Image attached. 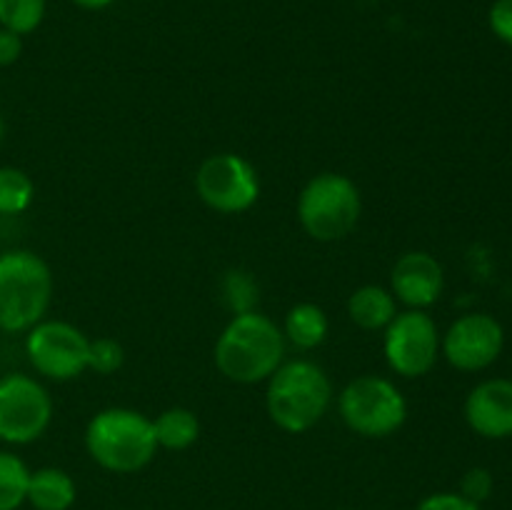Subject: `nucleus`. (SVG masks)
Here are the masks:
<instances>
[{"mask_svg":"<svg viewBox=\"0 0 512 510\" xmlns=\"http://www.w3.org/2000/svg\"><path fill=\"white\" fill-rule=\"evenodd\" d=\"M25 350L33 368L50 380H73L88 370L90 340L63 320H40L33 325Z\"/></svg>","mask_w":512,"mask_h":510,"instance_id":"9","label":"nucleus"},{"mask_svg":"<svg viewBox=\"0 0 512 510\" xmlns=\"http://www.w3.org/2000/svg\"><path fill=\"white\" fill-rule=\"evenodd\" d=\"M465 420L478 435L503 440L512 435V380L490 378L475 385L465 400Z\"/></svg>","mask_w":512,"mask_h":510,"instance_id":"13","label":"nucleus"},{"mask_svg":"<svg viewBox=\"0 0 512 510\" xmlns=\"http://www.w3.org/2000/svg\"><path fill=\"white\" fill-rule=\"evenodd\" d=\"M415 510H480V505L470 503L460 493H433L420 500Z\"/></svg>","mask_w":512,"mask_h":510,"instance_id":"25","label":"nucleus"},{"mask_svg":"<svg viewBox=\"0 0 512 510\" xmlns=\"http://www.w3.org/2000/svg\"><path fill=\"white\" fill-rule=\"evenodd\" d=\"M3 135H5V125H3V118H0V143H3Z\"/></svg>","mask_w":512,"mask_h":510,"instance_id":"28","label":"nucleus"},{"mask_svg":"<svg viewBox=\"0 0 512 510\" xmlns=\"http://www.w3.org/2000/svg\"><path fill=\"white\" fill-rule=\"evenodd\" d=\"M298 218L305 233L320 243L345 238L360 218L358 188L340 173L315 175L298 198Z\"/></svg>","mask_w":512,"mask_h":510,"instance_id":"5","label":"nucleus"},{"mask_svg":"<svg viewBox=\"0 0 512 510\" xmlns=\"http://www.w3.org/2000/svg\"><path fill=\"white\" fill-rule=\"evenodd\" d=\"M25 500L35 510H68L75 503V483L65 470L40 468L30 473Z\"/></svg>","mask_w":512,"mask_h":510,"instance_id":"14","label":"nucleus"},{"mask_svg":"<svg viewBox=\"0 0 512 510\" xmlns=\"http://www.w3.org/2000/svg\"><path fill=\"white\" fill-rule=\"evenodd\" d=\"M223 300L235 315L255 310V303H258V285H255L253 275L245 273V270H230L223 280Z\"/></svg>","mask_w":512,"mask_h":510,"instance_id":"21","label":"nucleus"},{"mask_svg":"<svg viewBox=\"0 0 512 510\" xmlns=\"http://www.w3.org/2000/svg\"><path fill=\"white\" fill-rule=\"evenodd\" d=\"M348 315L360 328L380 330L388 328L390 320L398 315V308H395V298L390 290L380 288V285H363L350 295Z\"/></svg>","mask_w":512,"mask_h":510,"instance_id":"15","label":"nucleus"},{"mask_svg":"<svg viewBox=\"0 0 512 510\" xmlns=\"http://www.w3.org/2000/svg\"><path fill=\"white\" fill-rule=\"evenodd\" d=\"M45 0H0V28L28 35L43 23Z\"/></svg>","mask_w":512,"mask_h":510,"instance_id":"20","label":"nucleus"},{"mask_svg":"<svg viewBox=\"0 0 512 510\" xmlns=\"http://www.w3.org/2000/svg\"><path fill=\"white\" fill-rule=\"evenodd\" d=\"M285 335L300 350H313L328 335V315L313 303H300L285 315Z\"/></svg>","mask_w":512,"mask_h":510,"instance_id":"16","label":"nucleus"},{"mask_svg":"<svg viewBox=\"0 0 512 510\" xmlns=\"http://www.w3.org/2000/svg\"><path fill=\"white\" fill-rule=\"evenodd\" d=\"M390 285H393L395 298L408 305L410 310L430 308L433 303H438L445 288L443 265L425 250L405 253L395 263Z\"/></svg>","mask_w":512,"mask_h":510,"instance_id":"12","label":"nucleus"},{"mask_svg":"<svg viewBox=\"0 0 512 510\" xmlns=\"http://www.w3.org/2000/svg\"><path fill=\"white\" fill-rule=\"evenodd\" d=\"M285 340L278 325L265 315H235L215 343V365L233 383L253 385L268 380L280 368Z\"/></svg>","mask_w":512,"mask_h":510,"instance_id":"1","label":"nucleus"},{"mask_svg":"<svg viewBox=\"0 0 512 510\" xmlns=\"http://www.w3.org/2000/svg\"><path fill=\"white\" fill-rule=\"evenodd\" d=\"M23 53V35L8 28H0V68H8Z\"/></svg>","mask_w":512,"mask_h":510,"instance_id":"26","label":"nucleus"},{"mask_svg":"<svg viewBox=\"0 0 512 510\" xmlns=\"http://www.w3.org/2000/svg\"><path fill=\"white\" fill-rule=\"evenodd\" d=\"M33 180L20 168H0V215H18L33 200Z\"/></svg>","mask_w":512,"mask_h":510,"instance_id":"19","label":"nucleus"},{"mask_svg":"<svg viewBox=\"0 0 512 510\" xmlns=\"http://www.w3.org/2000/svg\"><path fill=\"white\" fill-rule=\"evenodd\" d=\"M30 470L15 453L0 450V510H18L28 495Z\"/></svg>","mask_w":512,"mask_h":510,"instance_id":"18","label":"nucleus"},{"mask_svg":"<svg viewBox=\"0 0 512 510\" xmlns=\"http://www.w3.org/2000/svg\"><path fill=\"white\" fill-rule=\"evenodd\" d=\"M125 353L123 345L113 338H98L90 340V353H88V368L95 370L98 375H113L123 365Z\"/></svg>","mask_w":512,"mask_h":510,"instance_id":"22","label":"nucleus"},{"mask_svg":"<svg viewBox=\"0 0 512 510\" xmlns=\"http://www.w3.org/2000/svg\"><path fill=\"white\" fill-rule=\"evenodd\" d=\"M443 355L453 368L478 373L490 368L505 348V330L493 315L468 313L455 320L443 338Z\"/></svg>","mask_w":512,"mask_h":510,"instance_id":"11","label":"nucleus"},{"mask_svg":"<svg viewBox=\"0 0 512 510\" xmlns=\"http://www.w3.org/2000/svg\"><path fill=\"white\" fill-rule=\"evenodd\" d=\"M333 385L320 365L310 360H293L268 378V415L285 433H305L330 408Z\"/></svg>","mask_w":512,"mask_h":510,"instance_id":"3","label":"nucleus"},{"mask_svg":"<svg viewBox=\"0 0 512 510\" xmlns=\"http://www.w3.org/2000/svg\"><path fill=\"white\" fill-rule=\"evenodd\" d=\"M195 190L215 213L235 215L253 208L260 195V180L248 160L235 153H220L200 165Z\"/></svg>","mask_w":512,"mask_h":510,"instance_id":"8","label":"nucleus"},{"mask_svg":"<svg viewBox=\"0 0 512 510\" xmlns=\"http://www.w3.org/2000/svg\"><path fill=\"white\" fill-rule=\"evenodd\" d=\"M73 3L80 5V8H85V10H103V8H108L113 0H73Z\"/></svg>","mask_w":512,"mask_h":510,"instance_id":"27","label":"nucleus"},{"mask_svg":"<svg viewBox=\"0 0 512 510\" xmlns=\"http://www.w3.org/2000/svg\"><path fill=\"white\" fill-rule=\"evenodd\" d=\"M53 298L48 263L30 250L0 253V330L23 333L38 325Z\"/></svg>","mask_w":512,"mask_h":510,"instance_id":"4","label":"nucleus"},{"mask_svg":"<svg viewBox=\"0 0 512 510\" xmlns=\"http://www.w3.org/2000/svg\"><path fill=\"white\" fill-rule=\"evenodd\" d=\"M85 448L110 473H138L158 450L153 420L130 408L100 410L85 430Z\"/></svg>","mask_w":512,"mask_h":510,"instance_id":"2","label":"nucleus"},{"mask_svg":"<svg viewBox=\"0 0 512 510\" xmlns=\"http://www.w3.org/2000/svg\"><path fill=\"white\" fill-rule=\"evenodd\" d=\"M440 353V333L425 310L398 313L385 328V360L403 378L430 373Z\"/></svg>","mask_w":512,"mask_h":510,"instance_id":"10","label":"nucleus"},{"mask_svg":"<svg viewBox=\"0 0 512 510\" xmlns=\"http://www.w3.org/2000/svg\"><path fill=\"white\" fill-rule=\"evenodd\" d=\"M340 418L363 438H388L403 428L408 403L390 380L378 375H360L350 380L338 398Z\"/></svg>","mask_w":512,"mask_h":510,"instance_id":"6","label":"nucleus"},{"mask_svg":"<svg viewBox=\"0 0 512 510\" xmlns=\"http://www.w3.org/2000/svg\"><path fill=\"white\" fill-rule=\"evenodd\" d=\"M155 440L158 448L185 450L198 440L200 423L193 410L188 408H168L153 420Z\"/></svg>","mask_w":512,"mask_h":510,"instance_id":"17","label":"nucleus"},{"mask_svg":"<svg viewBox=\"0 0 512 510\" xmlns=\"http://www.w3.org/2000/svg\"><path fill=\"white\" fill-rule=\"evenodd\" d=\"M53 418V400L35 378L8 373L0 378V440L25 445L38 440Z\"/></svg>","mask_w":512,"mask_h":510,"instance_id":"7","label":"nucleus"},{"mask_svg":"<svg viewBox=\"0 0 512 510\" xmlns=\"http://www.w3.org/2000/svg\"><path fill=\"white\" fill-rule=\"evenodd\" d=\"M488 23L490 30L495 33V38L512 48V0H495V3L490 5Z\"/></svg>","mask_w":512,"mask_h":510,"instance_id":"24","label":"nucleus"},{"mask_svg":"<svg viewBox=\"0 0 512 510\" xmlns=\"http://www.w3.org/2000/svg\"><path fill=\"white\" fill-rule=\"evenodd\" d=\"M493 473L488 468H470L468 473L460 478L458 493L468 498L470 503H485L493 495Z\"/></svg>","mask_w":512,"mask_h":510,"instance_id":"23","label":"nucleus"}]
</instances>
